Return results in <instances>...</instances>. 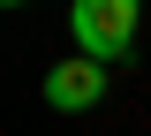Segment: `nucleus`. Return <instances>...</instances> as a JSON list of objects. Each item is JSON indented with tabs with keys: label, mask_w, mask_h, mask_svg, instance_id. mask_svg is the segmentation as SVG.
<instances>
[{
	"label": "nucleus",
	"mask_w": 151,
	"mask_h": 136,
	"mask_svg": "<svg viewBox=\"0 0 151 136\" xmlns=\"http://www.w3.org/2000/svg\"><path fill=\"white\" fill-rule=\"evenodd\" d=\"M68 30L83 45V60H121L129 38H136V0H76Z\"/></svg>",
	"instance_id": "1"
},
{
	"label": "nucleus",
	"mask_w": 151,
	"mask_h": 136,
	"mask_svg": "<svg viewBox=\"0 0 151 136\" xmlns=\"http://www.w3.org/2000/svg\"><path fill=\"white\" fill-rule=\"evenodd\" d=\"M106 98V60H60L45 68V106L53 114H91Z\"/></svg>",
	"instance_id": "2"
},
{
	"label": "nucleus",
	"mask_w": 151,
	"mask_h": 136,
	"mask_svg": "<svg viewBox=\"0 0 151 136\" xmlns=\"http://www.w3.org/2000/svg\"><path fill=\"white\" fill-rule=\"evenodd\" d=\"M8 8H23V0H8Z\"/></svg>",
	"instance_id": "3"
}]
</instances>
